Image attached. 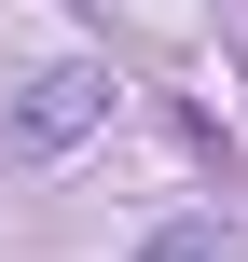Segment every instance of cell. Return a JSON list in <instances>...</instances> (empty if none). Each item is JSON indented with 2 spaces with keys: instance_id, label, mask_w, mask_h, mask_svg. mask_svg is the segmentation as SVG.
Segmentation results:
<instances>
[{
  "instance_id": "7a4b0ae2",
  "label": "cell",
  "mask_w": 248,
  "mask_h": 262,
  "mask_svg": "<svg viewBox=\"0 0 248 262\" xmlns=\"http://www.w3.org/2000/svg\"><path fill=\"white\" fill-rule=\"evenodd\" d=\"M138 262H221V235L193 221V235H166V249H138Z\"/></svg>"
},
{
  "instance_id": "6da1fadb",
  "label": "cell",
  "mask_w": 248,
  "mask_h": 262,
  "mask_svg": "<svg viewBox=\"0 0 248 262\" xmlns=\"http://www.w3.org/2000/svg\"><path fill=\"white\" fill-rule=\"evenodd\" d=\"M97 111H110V83H97V69H41V83H28V111H14V138H28V152H55V138H83Z\"/></svg>"
}]
</instances>
